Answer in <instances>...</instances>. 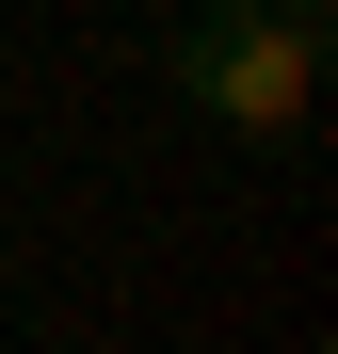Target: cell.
<instances>
[{
    "label": "cell",
    "mask_w": 338,
    "mask_h": 354,
    "mask_svg": "<svg viewBox=\"0 0 338 354\" xmlns=\"http://www.w3.org/2000/svg\"><path fill=\"white\" fill-rule=\"evenodd\" d=\"M161 81H178V113H209V129L290 145V129H306V97H322V32L258 17V0H225V17H194L178 48H161Z\"/></svg>",
    "instance_id": "cell-1"
},
{
    "label": "cell",
    "mask_w": 338,
    "mask_h": 354,
    "mask_svg": "<svg viewBox=\"0 0 338 354\" xmlns=\"http://www.w3.org/2000/svg\"><path fill=\"white\" fill-rule=\"evenodd\" d=\"M194 17H225V0H194Z\"/></svg>",
    "instance_id": "cell-3"
},
{
    "label": "cell",
    "mask_w": 338,
    "mask_h": 354,
    "mask_svg": "<svg viewBox=\"0 0 338 354\" xmlns=\"http://www.w3.org/2000/svg\"><path fill=\"white\" fill-rule=\"evenodd\" d=\"M258 17H290V32H322V0H258Z\"/></svg>",
    "instance_id": "cell-2"
}]
</instances>
